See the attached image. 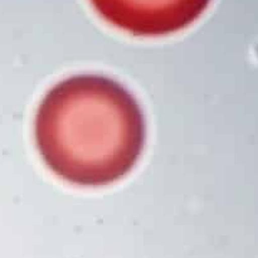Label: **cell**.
Wrapping results in <instances>:
<instances>
[{"label": "cell", "mask_w": 258, "mask_h": 258, "mask_svg": "<svg viewBox=\"0 0 258 258\" xmlns=\"http://www.w3.org/2000/svg\"><path fill=\"white\" fill-rule=\"evenodd\" d=\"M34 138L54 175L97 188L133 170L145 146L146 123L139 102L121 83L80 75L45 93L35 115Z\"/></svg>", "instance_id": "1"}, {"label": "cell", "mask_w": 258, "mask_h": 258, "mask_svg": "<svg viewBox=\"0 0 258 258\" xmlns=\"http://www.w3.org/2000/svg\"><path fill=\"white\" fill-rule=\"evenodd\" d=\"M98 14L138 37H160L196 22L211 0H91Z\"/></svg>", "instance_id": "2"}]
</instances>
